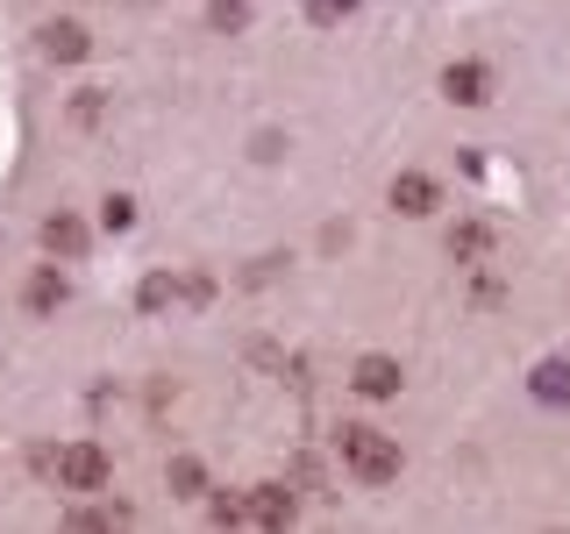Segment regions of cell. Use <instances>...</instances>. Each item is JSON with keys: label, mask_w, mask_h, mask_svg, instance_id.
<instances>
[{"label": "cell", "mask_w": 570, "mask_h": 534, "mask_svg": "<svg viewBox=\"0 0 570 534\" xmlns=\"http://www.w3.org/2000/svg\"><path fill=\"white\" fill-rule=\"evenodd\" d=\"M335 449H343V463H350L356 485H392V477H400V442H392L385 427L350 421L343 435H335Z\"/></svg>", "instance_id": "6da1fadb"}, {"label": "cell", "mask_w": 570, "mask_h": 534, "mask_svg": "<svg viewBox=\"0 0 570 534\" xmlns=\"http://www.w3.org/2000/svg\"><path fill=\"white\" fill-rule=\"evenodd\" d=\"M107 477H115V463H107L100 442H71V449H58V485L65 492H107Z\"/></svg>", "instance_id": "7a4b0ae2"}, {"label": "cell", "mask_w": 570, "mask_h": 534, "mask_svg": "<svg viewBox=\"0 0 570 534\" xmlns=\"http://www.w3.org/2000/svg\"><path fill=\"white\" fill-rule=\"evenodd\" d=\"M442 93H450L456 107H485L492 100V65H478V58H463L442 71Z\"/></svg>", "instance_id": "3957f363"}, {"label": "cell", "mask_w": 570, "mask_h": 534, "mask_svg": "<svg viewBox=\"0 0 570 534\" xmlns=\"http://www.w3.org/2000/svg\"><path fill=\"white\" fill-rule=\"evenodd\" d=\"M392 207L414 214V221L435 214V178H428V171H400V178H392Z\"/></svg>", "instance_id": "277c9868"}, {"label": "cell", "mask_w": 570, "mask_h": 534, "mask_svg": "<svg viewBox=\"0 0 570 534\" xmlns=\"http://www.w3.org/2000/svg\"><path fill=\"white\" fill-rule=\"evenodd\" d=\"M356 392H364V399H392V392H400L406 378H400V364H392V356H364V364H356V378H350Z\"/></svg>", "instance_id": "5b68a950"}, {"label": "cell", "mask_w": 570, "mask_h": 534, "mask_svg": "<svg viewBox=\"0 0 570 534\" xmlns=\"http://www.w3.org/2000/svg\"><path fill=\"white\" fill-rule=\"evenodd\" d=\"M243 521H257V527H285V521H293V492H278V485H257V498L243 506Z\"/></svg>", "instance_id": "8992f818"}, {"label": "cell", "mask_w": 570, "mask_h": 534, "mask_svg": "<svg viewBox=\"0 0 570 534\" xmlns=\"http://www.w3.org/2000/svg\"><path fill=\"white\" fill-rule=\"evenodd\" d=\"M86 50H94V36H86L79 22H50V29H43V58H65V65H79Z\"/></svg>", "instance_id": "52a82bcc"}, {"label": "cell", "mask_w": 570, "mask_h": 534, "mask_svg": "<svg viewBox=\"0 0 570 534\" xmlns=\"http://www.w3.org/2000/svg\"><path fill=\"white\" fill-rule=\"evenodd\" d=\"M22 299H29V314H58V307H65V278H58V264H43V271L29 278V293H22Z\"/></svg>", "instance_id": "ba28073f"}, {"label": "cell", "mask_w": 570, "mask_h": 534, "mask_svg": "<svg viewBox=\"0 0 570 534\" xmlns=\"http://www.w3.org/2000/svg\"><path fill=\"white\" fill-rule=\"evenodd\" d=\"M43 249H50V257H79V249H86V228L71 221V214H50V221H43Z\"/></svg>", "instance_id": "9c48e42d"}, {"label": "cell", "mask_w": 570, "mask_h": 534, "mask_svg": "<svg viewBox=\"0 0 570 534\" xmlns=\"http://www.w3.org/2000/svg\"><path fill=\"white\" fill-rule=\"evenodd\" d=\"M485 249H492V228H485V221H463L456 236H450V257H463V264L485 257Z\"/></svg>", "instance_id": "30bf717a"}, {"label": "cell", "mask_w": 570, "mask_h": 534, "mask_svg": "<svg viewBox=\"0 0 570 534\" xmlns=\"http://www.w3.org/2000/svg\"><path fill=\"white\" fill-rule=\"evenodd\" d=\"M534 399L563 406V399H570V370H563V364H542V370H534Z\"/></svg>", "instance_id": "8fae6325"}, {"label": "cell", "mask_w": 570, "mask_h": 534, "mask_svg": "<svg viewBox=\"0 0 570 534\" xmlns=\"http://www.w3.org/2000/svg\"><path fill=\"white\" fill-rule=\"evenodd\" d=\"M200 485H207V477H200V463H193V456H178V463H171V492H178V498H200Z\"/></svg>", "instance_id": "7c38bea8"}, {"label": "cell", "mask_w": 570, "mask_h": 534, "mask_svg": "<svg viewBox=\"0 0 570 534\" xmlns=\"http://www.w3.org/2000/svg\"><path fill=\"white\" fill-rule=\"evenodd\" d=\"M207 14H214V29H228V36H236V29L249 22V0H214Z\"/></svg>", "instance_id": "4fadbf2b"}, {"label": "cell", "mask_w": 570, "mask_h": 534, "mask_svg": "<svg viewBox=\"0 0 570 534\" xmlns=\"http://www.w3.org/2000/svg\"><path fill=\"white\" fill-rule=\"evenodd\" d=\"M307 14H314V22H350L356 0H307Z\"/></svg>", "instance_id": "5bb4252c"}, {"label": "cell", "mask_w": 570, "mask_h": 534, "mask_svg": "<svg viewBox=\"0 0 570 534\" xmlns=\"http://www.w3.org/2000/svg\"><path fill=\"white\" fill-rule=\"evenodd\" d=\"M100 221L115 228V236H121V228H136V200H121V192H115V200H107V214H100Z\"/></svg>", "instance_id": "9a60e30c"}]
</instances>
